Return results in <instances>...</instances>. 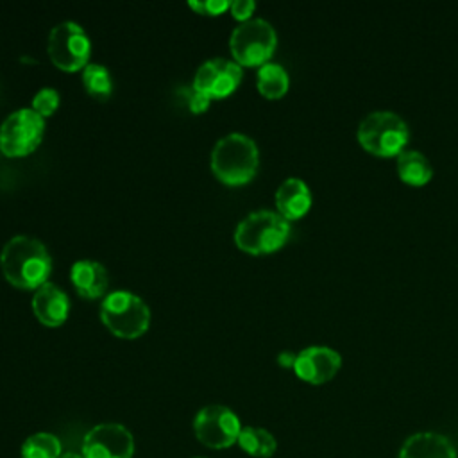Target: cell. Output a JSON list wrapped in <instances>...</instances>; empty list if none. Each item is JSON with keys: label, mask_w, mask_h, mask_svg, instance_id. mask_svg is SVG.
<instances>
[{"label": "cell", "mask_w": 458, "mask_h": 458, "mask_svg": "<svg viewBox=\"0 0 458 458\" xmlns=\"http://www.w3.org/2000/svg\"><path fill=\"white\" fill-rule=\"evenodd\" d=\"M0 267L13 286L38 290L48 281L52 258L41 240L27 234H16L2 247Z\"/></svg>", "instance_id": "6da1fadb"}, {"label": "cell", "mask_w": 458, "mask_h": 458, "mask_svg": "<svg viewBox=\"0 0 458 458\" xmlns=\"http://www.w3.org/2000/svg\"><path fill=\"white\" fill-rule=\"evenodd\" d=\"M258 165V145L243 132H229L213 145L211 170L225 184H243L250 181Z\"/></svg>", "instance_id": "7a4b0ae2"}, {"label": "cell", "mask_w": 458, "mask_h": 458, "mask_svg": "<svg viewBox=\"0 0 458 458\" xmlns=\"http://www.w3.org/2000/svg\"><path fill=\"white\" fill-rule=\"evenodd\" d=\"M290 236V222L274 209L247 213L234 229V242L242 250L263 254L279 249Z\"/></svg>", "instance_id": "3957f363"}, {"label": "cell", "mask_w": 458, "mask_h": 458, "mask_svg": "<svg viewBox=\"0 0 458 458\" xmlns=\"http://www.w3.org/2000/svg\"><path fill=\"white\" fill-rule=\"evenodd\" d=\"M100 318L111 333L123 338H136L150 324V308L134 292L113 290L102 299Z\"/></svg>", "instance_id": "277c9868"}, {"label": "cell", "mask_w": 458, "mask_h": 458, "mask_svg": "<svg viewBox=\"0 0 458 458\" xmlns=\"http://www.w3.org/2000/svg\"><path fill=\"white\" fill-rule=\"evenodd\" d=\"M408 136L406 122L388 109L367 113L358 125L360 143L377 156H397L404 150Z\"/></svg>", "instance_id": "5b68a950"}, {"label": "cell", "mask_w": 458, "mask_h": 458, "mask_svg": "<svg viewBox=\"0 0 458 458\" xmlns=\"http://www.w3.org/2000/svg\"><path fill=\"white\" fill-rule=\"evenodd\" d=\"M277 45V34L265 18H249L238 23L229 38V47L234 61L242 66L268 63Z\"/></svg>", "instance_id": "8992f818"}, {"label": "cell", "mask_w": 458, "mask_h": 458, "mask_svg": "<svg viewBox=\"0 0 458 458\" xmlns=\"http://www.w3.org/2000/svg\"><path fill=\"white\" fill-rule=\"evenodd\" d=\"M47 50L55 66L75 72L88 64L91 41L82 25L73 20H64L50 29Z\"/></svg>", "instance_id": "52a82bcc"}, {"label": "cell", "mask_w": 458, "mask_h": 458, "mask_svg": "<svg viewBox=\"0 0 458 458\" xmlns=\"http://www.w3.org/2000/svg\"><path fill=\"white\" fill-rule=\"evenodd\" d=\"M45 118L32 107H20L0 125V150L7 156L30 154L43 140Z\"/></svg>", "instance_id": "ba28073f"}, {"label": "cell", "mask_w": 458, "mask_h": 458, "mask_svg": "<svg viewBox=\"0 0 458 458\" xmlns=\"http://www.w3.org/2000/svg\"><path fill=\"white\" fill-rule=\"evenodd\" d=\"M193 431L200 444L211 449H225L238 442L242 426L233 410L222 404H209L197 411Z\"/></svg>", "instance_id": "9c48e42d"}, {"label": "cell", "mask_w": 458, "mask_h": 458, "mask_svg": "<svg viewBox=\"0 0 458 458\" xmlns=\"http://www.w3.org/2000/svg\"><path fill=\"white\" fill-rule=\"evenodd\" d=\"M134 438L131 431L116 422L93 426L82 440V458H132Z\"/></svg>", "instance_id": "30bf717a"}, {"label": "cell", "mask_w": 458, "mask_h": 458, "mask_svg": "<svg viewBox=\"0 0 458 458\" xmlns=\"http://www.w3.org/2000/svg\"><path fill=\"white\" fill-rule=\"evenodd\" d=\"M242 77L243 70L234 59L213 57L197 68L193 88L209 98H222L238 88Z\"/></svg>", "instance_id": "8fae6325"}, {"label": "cell", "mask_w": 458, "mask_h": 458, "mask_svg": "<svg viewBox=\"0 0 458 458\" xmlns=\"http://www.w3.org/2000/svg\"><path fill=\"white\" fill-rule=\"evenodd\" d=\"M340 365L342 356L338 351L327 345H310L297 352L293 370L301 379L320 385L329 381L338 372Z\"/></svg>", "instance_id": "7c38bea8"}, {"label": "cell", "mask_w": 458, "mask_h": 458, "mask_svg": "<svg viewBox=\"0 0 458 458\" xmlns=\"http://www.w3.org/2000/svg\"><path fill=\"white\" fill-rule=\"evenodd\" d=\"M32 311L45 326H59L68 317L70 297L59 284L47 281L34 290Z\"/></svg>", "instance_id": "4fadbf2b"}, {"label": "cell", "mask_w": 458, "mask_h": 458, "mask_svg": "<svg viewBox=\"0 0 458 458\" xmlns=\"http://www.w3.org/2000/svg\"><path fill=\"white\" fill-rule=\"evenodd\" d=\"M399 458H458L453 442L433 431H420L404 440Z\"/></svg>", "instance_id": "5bb4252c"}, {"label": "cell", "mask_w": 458, "mask_h": 458, "mask_svg": "<svg viewBox=\"0 0 458 458\" xmlns=\"http://www.w3.org/2000/svg\"><path fill=\"white\" fill-rule=\"evenodd\" d=\"M70 279L79 295H82L84 299L102 297L109 284L106 267L95 259L75 261L70 268Z\"/></svg>", "instance_id": "9a60e30c"}, {"label": "cell", "mask_w": 458, "mask_h": 458, "mask_svg": "<svg viewBox=\"0 0 458 458\" xmlns=\"http://www.w3.org/2000/svg\"><path fill=\"white\" fill-rule=\"evenodd\" d=\"M276 206L286 220L302 216L311 206V191L308 184L299 177L284 179L276 190Z\"/></svg>", "instance_id": "2e32d148"}, {"label": "cell", "mask_w": 458, "mask_h": 458, "mask_svg": "<svg viewBox=\"0 0 458 458\" xmlns=\"http://www.w3.org/2000/svg\"><path fill=\"white\" fill-rule=\"evenodd\" d=\"M397 174L404 182L424 184L431 179L433 168L422 152L404 148L397 154Z\"/></svg>", "instance_id": "e0dca14e"}, {"label": "cell", "mask_w": 458, "mask_h": 458, "mask_svg": "<svg viewBox=\"0 0 458 458\" xmlns=\"http://www.w3.org/2000/svg\"><path fill=\"white\" fill-rule=\"evenodd\" d=\"M256 84H258L259 93L265 95L267 98H279L281 95L286 93L290 77H288V72L284 70V66H281L279 63L268 61L258 68Z\"/></svg>", "instance_id": "ac0fdd59"}, {"label": "cell", "mask_w": 458, "mask_h": 458, "mask_svg": "<svg viewBox=\"0 0 458 458\" xmlns=\"http://www.w3.org/2000/svg\"><path fill=\"white\" fill-rule=\"evenodd\" d=\"M238 444L247 454L256 458H268L276 453V447H277V442L270 431L263 428H254V426L242 428Z\"/></svg>", "instance_id": "d6986e66"}, {"label": "cell", "mask_w": 458, "mask_h": 458, "mask_svg": "<svg viewBox=\"0 0 458 458\" xmlns=\"http://www.w3.org/2000/svg\"><path fill=\"white\" fill-rule=\"evenodd\" d=\"M82 84H84L86 91L98 100L109 98V95L113 91L111 73H109L107 66H104L100 63H88L82 68Z\"/></svg>", "instance_id": "ffe728a7"}, {"label": "cell", "mask_w": 458, "mask_h": 458, "mask_svg": "<svg viewBox=\"0 0 458 458\" xmlns=\"http://www.w3.org/2000/svg\"><path fill=\"white\" fill-rule=\"evenodd\" d=\"M61 453V442L52 433H34L25 438L21 445V456L23 458H59Z\"/></svg>", "instance_id": "44dd1931"}, {"label": "cell", "mask_w": 458, "mask_h": 458, "mask_svg": "<svg viewBox=\"0 0 458 458\" xmlns=\"http://www.w3.org/2000/svg\"><path fill=\"white\" fill-rule=\"evenodd\" d=\"M59 106V91L55 88L45 86L41 89L36 91V95L32 97V109L38 111L43 118L50 116Z\"/></svg>", "instance_id": "7402d4cb"}, {"label": "cell", "mask_w": 458, "mask_h": 458, "mask_svg": "<svg viewBox=\"0 0 458 458\" xmlns=\"http://www.w3.org/2000/svg\"><path fill=\"white\" fill-rule=\"evenodd\" d=\"M188 5L200 14H220L231 7V2L229 0H208V2L190 0Z\"/></svg>", "instance_id": "603a6c76"}, {"label": "cell", "mask_w": 458, "mask_h": 458, "mask_svg": "<svg viewBox=\"0 0 458 458\" xmlns=\"http://www.w3.org/2000/svg\"><path fill=\"white\" fill-rule=\"evenodd\" d=\"M229 9H231L234 18L245 21V20L252 18L250 14L256 9V2L254 0H231V7Z\"/></svg>", "instance_id": "cb8c5ba5"}, {"label": "cell", "mask_w": 458, "mask_h": 458, "mask_svg": "<svg viewBox=\"0 0 458 458\" xmlns=\"http://www.w3.org/2000/svg\"><path fill=\"white\" fill-rule=\"evenodd\" d=\"M188 107H190V111H193V113H202L208 106H209V97H206L204 93H200V91H197L195 88H191V91L188 93Z\"/></svg>", "instance_id": "d4e9b609"}, {"label": "cell", "mask_w": 458, "mask_h": 458, "mask_svg": "<svg viewBox=\"0 0 458 458\" xmlns=\"http://www.w3.org/2000/svg\"><path fill=\"white\" fill-rule=\"evenodd\" d=\"M295 356H297V354H293V352H290V351H283V352L277 356V361H279L281 365H284V367H293Z\"/></svg>", "instance_id": "484cf974"}, {"label": "cell", "mask_w": 458, "mask_h": 458, "mask_svg": "<svg viewBox=\"0 0 458 458\" xmlns=\"http://www.w3.org/2000/svg\"><path fill=\"white\" fill-rule=\"evenodd\" d=\"M59 458H82V454H77V453H63Z\"/></svg>", "instance_id": "4316f807"}]
</instances>
